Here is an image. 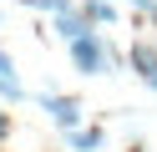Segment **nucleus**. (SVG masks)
Returning a JSON list of instances; mask_svg holds the SVG:
<instances>
[{
	"instance_id": "obj_7",
	"label": "nucleus",
	"mask_w": 157,
	"mask_h": 152,
	"mask_svg": "<svg viewBox=\"0 0 157 152\" xmlns=\"http://www.w3.org/2000/svg\"><path fill=\"white\" fill-rule=\"evenodd\" d=\"M0 101H25V86H21V76H15V71H0Z\"/></svg>"
},
{
	"instance_id": "obj_12",
	"label": "nucleus",
	"mask_w": 157,
	"mask_h": 152,
	"mask_svg": "<svg viewBox=\"0 0 157 152\" xmlns=\"http://www.w3.org/2000/svg\"><path fill=\"white\" fill-rule=\"evenodd\" d=\"M127 152H147V147H142V142H132V147H127Z\"/></svg>"
},
{
	"instance_id": "obj_13",
	"label": "nucleus",
	"mask_w": 157,
	"mask_h": 152,
	"mask_svg": "<svg viewBox=\"0 0 157 152\" xmlns=\"http://www.w3.org/2000/svg\"><path fill=\"white\" fill-rule=\"evenodd\" d=\"M15 5H36V0H15Z\"/></svg>"
},
{
	"instance_id": "obj_3",
	"label": "nucleus",
	"mask_w": 157,
	"mask_h": 152,
	"mask_svg": "<svg viewBox=\"0 0 157 152\" xmlns=\"http://www.w3.org/2000/svg\"><path fill=\"white\" fill-rule=\"evenodd\" d=\"M51 30L61 41H76V36H86V30H96L91 20H86V10L76 5V10H61V15H51Z\"/></svg>"
},
{
	"instance_id": "obj_10",
	"label": "nucleus",
	"mask_w": 157,
	"mask_h": 152,
	"mask_svg": "<svg viewBox=\"0 0 157 152\" xmlns=\"http://www.w3.org/2000/svg\"><path fill=\"white\" fill-rule=\"evenodd\" d=\"M0 71H15V61H10V51L0 46Z\"/></svg>"
},
{
	"instance_id": "obj_5",
	"label": "nucleus",
	"mask_w": 157,
	"mask_h": 152,
	"mask_svg": "<svg viewBox=\"0 0 157 152\" xmlns=\"http://www.w3.org/2000/svg\"><path fill=\"white\" fill-rule=\"evenodd\" d=\"M81 10H86L91 25H117V20H122V10H117L112 0H81Z\"/></svg>"
},
{
	"instance_id": "obj_1",
	"label": "nucleus",
	"mask_w": 157,
	"mask_h": 152,
	"mask_svg": "<svg viewBox=\"0 0 157 152\" xmlns=\"http://www.w3.org/2000/svg\"><path fill=\"white\" fill-rule=\"evenodd\" d=\"M66 51H71V66L81 71V76H112V66H106V36L101 30H86V36L66 41Z\"/></svg>"
},
{
	"instance_id": "obj_9",
	"label": "nucleus",
	"mask_w": 157,
	"mask_h": 152,
	"mask_svg": "<svg viewBox=\"0 0 157 152\" xmlns=\"http://www.w3.org/2000/svg\"><path fill=\"white\" fill-rule=\"evenodd\" d=\"M0 142H10V111L0 107Z\"/></svg>"
},
{
	"instance_id": "obj_4",
	"label": "nucleus",
	"mask_w": 157,
	"mask_h": 152,
	"mask_svg": "<svg viewBox=\"0 0 157 152\" xmlns=\"http://www.w3.org/2000/svg\"><path fill=\"white\" fill-rule=\"evenodd\" d=\"M127 66H132V76H152V71H157V46H152V41H132V51H127Z\"/></svg>"
},
{
	"instance_id": "obj_6",
	"label": "nucleus",
	"mask_w": 157,
	"mask_h": 152,
	"mask_svg": "<svg viewBox=\"0 0 157 152\" xmlns=\"http://www.w3.org/2000/svg\"><path fill=\"white\" fill-rule=\"evenodd\" d=\"M66 142H71V152H96L106 142V132L101 127H76V132H66Z\"/></svg>"
},
{
	"instance_id": "obj_8",
	"label": "nucleus",
	"mask_w": 157,
	"mask_h": 152,
	"mask_svg": "<svg viewBox=\"0 0 157 152\" xmlns=\"http://www.w3.org/2000/svg\"><path fill=\"white\" fill-rule=\"evenodd\" d=\"M36 10H46V15H61V10H76V0H36Z\"/></svg>"
},
{
	"instance_id": "obj_11",
	"label": "nucleus",
	"mask_w": 157,
	"mask_h": 152,
	"mask_svg": "<svg viewBox=\"0 0 157 152\" xmlns=\"http://www.w3.org/2000/svg\"><path fill=\"white\" fill-rule=\"evenodd\" d=\"M142 86H147V91H157V71H152V76H147V81H142Z\"/></svg>"
},
{
	"instance_id": "obj_2",
	"label": "nucleus",
	"mask_w": 157,
	"mask_h": 152,
	"mask_svg": "<svg viewBox=\"0 0 157 152\" xmlns=\"http://www.w3.org/2000/svg\"><path fill=\"white\" fill-rule=\"evenodd\" d=\"M41 107H46V117H51L61 132H76V127H81V117H86L81 96H61V91H41Z\"/></svg>"
}]
</instances>
